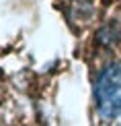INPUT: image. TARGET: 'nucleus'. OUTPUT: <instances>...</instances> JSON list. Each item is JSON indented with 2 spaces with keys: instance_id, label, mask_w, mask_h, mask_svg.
<instances>
[{
  "instance_id": "1",
  "label": "nucleus",
  "mask_w": 121,
  "mask_h": 126,
  "mask_svg": "<svg viewBox=\"0 0 121 126\" xmlns=\"http://www.w3.org/2000/svg\"><path fill=\"white\" fill-rule=\"evenodd\" d=\"M94 99L103 118L121 116V64L111 62L99 72L94 83Z\"/></svg>"
}]
</instances>
